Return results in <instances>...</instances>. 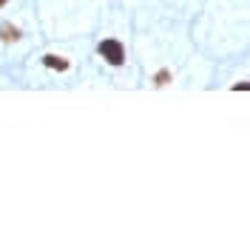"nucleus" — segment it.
Segmentation results:
<instances>
[{
  "instance_id": "nucleus-1",
  "label": "nucleus",
  "mask_w": 250,
  "mask_h": 250,
  "mask_svg": "<svg viewBox=\"0 0 250 250\" xmlns=\"http://www.w3.org/2000/svg\"><path fill=\"white\" fill-rule=\"evenodd\" d=\"M97 51H100V57L108 65H125V46L120 40H103L97 46Z\"/></svg>"
},
{
  "instance_id": "nucleus-2",
  "label": "nucleus",
  "mask_w": 250,
  "mask_h": 250,
  "mask_svg": "<svg viewBox=\"0 0 250 250\" xmlns=\"http://www.w3.org/2000/svg\"><path fill=\"white\" fill-rule=\"evenodd\" d=\"M43 62H46L48 68H57V71H68V60H65V57H57V54H46V57H43Z\"/></svg>"
},
{
  "instance_id": "nucleus-3",
  "label": "nucleus",
  "mask_w": 250,
  "mask_h": 250,
  "mask_svg": "<svg viewBox=\"0 0 250 250\" xmlns=\"http://www.w3.org/2000/svg\"><path fill=\"white\" fill-rule=\"evenodd\" d=\"M0 40L3 43H17L20 40V29H15V26H0Z\"/></svg>"
},
{
  "instance_id": "nucleus-4",
  "label": "nucleus",
  "mask_w": 250,
  "mask_h": 250,
  "mask_svg": "<svg viewBox=\"0 0 250 250\" xmlns=\"http://www.w3.org/2000/svg\"><path fill=\"white\" fill-rule=\"evenodd\" d=\"M168 83H171V71H165V68H162V71H156L154 85H168Z\"/></svg>"
},
{
  "instance_id": "nucleus-5",
  "label": "nucleus",
  "mask_w": 250,
  "mask_h": 250,
  "mask_svg": "<svg viewBox=\"0 0 250 250\" xmlns=\"http://www.w3.org/2000/svg\"><path fill=\"white\" fill-rule=\"evenodd\" d=\"M6 3H9V0H0V9H3V6H6Z\"/></svg>"
}]
</instances>
